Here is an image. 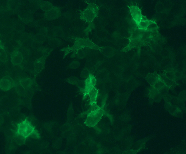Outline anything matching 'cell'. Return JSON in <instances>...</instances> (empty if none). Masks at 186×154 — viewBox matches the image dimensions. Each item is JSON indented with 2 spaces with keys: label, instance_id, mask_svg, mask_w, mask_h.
Instances as JSON below:
<instances>
[{
  "label": "cell",
  "instance_id": "4",
  "mask_svg": "<svg viewBox=\"0 0 186 154\" xmlns=\"http://www.w3.org/2000/svg\"><path fill=\"white\" fill-rule=\"evenodd\" d=\"M87 7L83 11L80 10V19L88 24L87 27L92 29L94 28L93 23L94 19L98 16L99 8L94 3H87Z\"/></svg>",
  "mask_w": 186,
  "mask_h": 154
},
{
  "label": "cell",
  "instance_id": "1",
  "mask_svg": "<svg viewBox=\"0 0 186 154\" xmlns=\"http://www.w3.org/2000/svg\"><path fill=\"white\" fill-rule=\"evenodd\" d=\"M157 30H145L137 27L134 28L130 32V37L127 38L129 40V43L122 51H127L134 48H139L154 41L158 35Z\"/></svg>",
  "mask_w": 186,
  "mask_h": 154
},
{
  "label": "cell",
  "instance_id": "7",
  "mask_svg": "<svg viewBox=\"0 0 186 154\" xmlns=\"http://www.w3.org/2000/svg\"><path fill=\"white\" fill-rule=\"evenodd\" d=\"M96 83L95 77L91 74H89L88 78L85 81V86L84 92V98L88 95L90 91L94 87Z\"/></svg>",
  "mask_w": 186,
  "mask_h": 154
},
{
  "label": "cell",
  "instance_id": "6",
  "mask_svg": "<svg viewBox=\"0 0 186 154\" xmlns=\"http://www.w3.org/2000/svg\"><path fill=\"white\" fill-rule=\"evenodd\" d=\"M103 112V110L101 108L99 109L91 111L88 115L85 123L90 127L95 126L101 119Z\"/></svg>",
  "mask_w": 186,
  "mask_h": 154
},
{
  "label": "cell",
  "instance_id": "5",
  "mask_svg": "<svg viewBox=\"0 0 186 154\" xmlns=\"http://www.w3.org/2000/svg\"><path fill=\"white\" fill-rule=\"evenodd\" d=\"M17 129L16 133V134L21 136L25 139L33 134L37 137L39 138V134L35 129V127L27 119L17 124Z\"/></svg>",
  "mask_w": 186,
  "mask_h": 154
},
{
  "label": "cell",
  "instance_id": "3",
  "mask_svg": "<svg viewBox=\"0 0 186 154\" xmlns=\"http://www.w3.org/2000/svg\"><path fill=\"white\" fill-rule=\"evenodd\" d=\"M72 38L74 40V45L71 47L64 48L62 50L65 52L64 57L70 53L73 52L71 57L74 58L77 55L80 50L84 48H89L100 51L103 48V47L98 46L88 38L74 37Z\"/></svg>",
  "mask_w": 186,
  "mask_h": 154
},
{
  "label": "cell",
  "instance_id": "9",
  "mask_svg": "<svg viewBox=\"0 0 186 154\" xmlns=\"http://www.w3.org/2000/svg\"><path fill=\"white\" fill-rule=\"evenodd\" d=\"M79 63L76 61H74L72 62L69 65V67L70 68L76 69L78 67V65Z\"/></svg>",
  "mask_w": 186,
  "mask_h": 154
},
{
  "label": "cell",
  "instance_id": "2",
  "mask_svg": "<svg viewBox=\"0 0 186 154\" xmlns=\"http://www.w3.org/2000/svg\"><path fill=\"white\" fill-rule=\"evenodd\" d=\"M128 7L132 19L138 28L145 30L158 29L156 23L143 15L138 6L132 5Z\"/></svg>",
  "mask_w": 186,
  "mask_h": 154
},
{
  "label": "cell",
  "instance_id": "8",
  "mask_svg": "<svg viewBox=\"0 0 186 154\" xmlns=\"http://www.w3.org/2000/svg\"><path fill=\"white\" fill-rule=\"evenodd\" d=\"M98 92V90L95 87L93 88L89 92L88 95L90 98V104L91 105L94 103H96V101Z\"/></svg>",
  "mask_w": 186,
  "mask_h": 154
}]
</instances>
